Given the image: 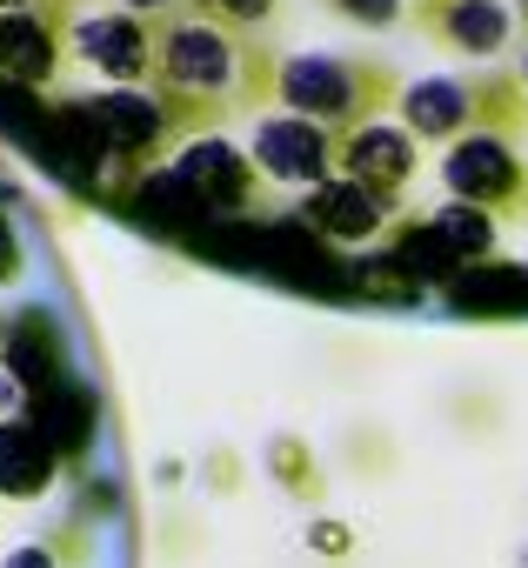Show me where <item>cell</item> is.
<instances>
[{
  "label": "cell",
  "instance_id": "obj_9",
  "mask_svg": "<svg viewBox=\"0 0 528 568\" xmlns=\"http://www.w3.org/2000/svg\"><path fill=\"white\" fill-rule=\"evenodd\" d=\"M167 181L174 187H187L201 207H247L261 187H268V181H261L254 174V161L247 154H234L227 148V134L221 141H187V154H174V168H167Z\"/></svg>",
  "mask_w": 528,
  "mask_h": 568
},
{
  "label": "cell",
  "instance_id": "obj_20",
  "mask_svg": "<svg viewBox=\"0 0 528 568\" xmlns=\"http://www.w3.org/2000/svg\"><path fill=\"white\" fill-rule=\"evenodd\" d=\"M8 568H54V555H48V548H14Z\"/></svg>",
  "mask_w": 528,
  "mask_h": 568
},
{
  "label": "cell",
  "instance_id": "obj_13",
  "mask_svg": "<svg viewBox=\"0 0 528 568\" xmlns=\"http://www.w3.org/2000/svg\"><path fill=\"white\" fill-rule=\"evenodd\" d=\"M0 68L28 88H48L61 68H68V34L34 21V14H8L0 21Z\"/></svg>",
  "mask_w": 528,
  "mask_h": 568
},
{
  "label": "cell",
  "instance_id": "obj_17",
  "mask_svg": "<svg viewBox=\"0 0 528 568\" xmlns=\"http://www.w3.org/2000/svg\"><path fill=\"white\" fill-rule=\"evenodd\" d=\"M8 14H34V21H48V28L74 34V21H81V0H0V21H8Z\"/></svg>",
  "mask_w": 528,
  "mask_h": 568
},
{
  "label": "cell",
  "instance_id": "obj_12",
  "mask_svg": "<svg viewBox=\"0 0 528 568\" xmlns=\"http://www.w3.org/2000/svg\"><path fill=\"white\" fill-rule=\"evenodd\" d=\"M61 475V448L41 422L14 415L0 428V501H41Z\"/></svg>",
  "mask_w": 528,
  "mask_h": 568
},
{
  "label": "cell",
  "instance_id": "obj_7",
  "mask_svg": "<svg viewBox=\"0 0 528 568\" xmlns=\"http://www.w3.org/2000/svg\"><path fill=\"white\" fill-rule=\"evenodd\" d=\"M408 34L455 61H501L515 48V0H408Z\"/></svg>",
  "mask_w": 528,
  "mask_h": 568
},
{
  "label": "cell",
  "instance_id": "obj_15",
  "mask_svg": "<svg viewBox=\"0 0 528 568\" xmlns=\"http://www.w3.org/2000/svg\"><path fill=\"white\" fill-rule=\"evenodd\" d=\"M181 14L207 28H234V34H275L282 0H181Z\"/></svg>",
  "mask_w": 528,
  "mask_h": 568
},
{
  "label": "cell",
  "instance_id": "obj_14",
  "mask_svg": "<svg viewBox=\"0 0 528 568\" xmlns=\"http://www.w3.org/2000/svg\"><path fill=\"white\" fill-rule=\"evenodd\" d=\"M415 234H428L441 247V261H488L495 254V221L481 207H461V201H448L428 221H415Z\"/></svg>",
  "mask_w": 528,
  "mask_h": 568
},
{
  "label": "cell",
  "instance_id": "obj_8",
  "mask_svg": "<svg viewBox=\"0 0 528 568\" xmlns=\"http://www.w3.org/2000/svg\"><path fill=\"white\" fill-rule=\"evenodd\" d=\"M68 48H74V61H88L114 88H148L154 81V54H161V21H141V14H121V8L81 14Z\"/></svg>",
  "mask_w": 528,
  "mask_h": 568
},
{
  "label": "cell",
  "instance_id": "obj_24",
  "mask_svg": "<svg viewBox=\"0 0 528 568\" xmlns=\"http://www.w3.org/2000/svg\"><path fill=\"white\" fill-rule=\"evenodd\" d=\"M0 428H8V422H0Z\"/></svg>",
  "mask_w": 528,
  "mask_h": 568
},
{
  "label": "cell",
  "instance_id": "obj_11",
  "mask_svg": "<svg viewBox=\"0 0 528 568\" xmlns=\"http://www.w3.org/2000/svg\"><path fill=\"white\" fill-rule=\"evenodd\" d=\"M395 207H402V201H388V194H375V187H362V181H348V174H335L322 194H308V201H302L308 227H322L328 241H348V247H362V241L388 234Z\"/></svg>",
  "mask_w": 528,
  "mask_h": 568
},
{
  "label": "cell",
  "instance_id": "obj_4",
  "mask_svg": "<svg viewBox=\"0 0 528 568\" xmlns=\"http://www.w3.org/2000/svg\"><path fill=\"white\" fill-rule=\"evenodd\" d=\"M435 174H441L448 201L481 207L495 227H521L528 221V154H521V141H501V134L455 141V148H441Z\"/></svg>",
  "mask_w": 528,
  "mask_h": 568
},
{
  "label": "cell",
  "instance_id": "obj_2",
  "mask_svg": "<svg viewBox=\"0 0 528 568\" xmlns=\"http://www.w3.org/2000/svg\"><path fill=\"white\" fill-rule=\"evenodd\" d=\"M402 128L428 148H455L475 134L528 141V81L515 68H468V74H422L402 94Z\"/></svg>",
  "mask_w": 528,
  "mask_h": 568
},
{
  "label": "cell",
  "instance_id": "obj_19",
  "mask_svg": "<svg viewBox=\"0 0 528 568\" xmlns=\"http://www.w3.org/2000/svg\"><path fill=\"white\" fill-rule=\"evenodd\" d=\"M121 14H141V21H174L181 14V0H114Z\"/></svg>",
  "mask_w": 528,
  "mask_h": 568
},
{
  "label": "cell",
  "instance_id": "obj_21",
  "mask_svg": "<svg viewBox=\"0 0 528 568\" xmlns=\"http://www.w3.org/2000/svg\"><path fill=\"white\" fill-rule=\"evenodd\" d=\"M515 28H521V41H528V0H515Z\"/></svg>",
  "mask_w": 528,
  "mask_h": 568
},
{
  "label": "cell",
  "instance_id": "obj_22",
  "mask_svg": "<svg viewBox=\"0 0 528 568\" xmlns=\"http://www.w3.org/2000/svg\"><path fill=\"white\" fill-rule=\"evenodd\" d=\"M515 74H521V81H528V41H521V48H515Z\"/></svg>",
  "mask_w": 528,
  "mask_h": 568
},
{
  "label": "cell",
  "instance_id": "obj_5",
  "mask_svg": "<svg viewBox=\"0 0 528 568\" xmlns=\"http://www.w3.org/2000/svg\"><path fill=\"white\" fill-rule=\"evenodd\" d=\"M68 114L88 128L94 154H114V161H121V174H128V181H134L141 168H154L167 148H181V134L167 128V114H161V101H154L148 88H108V94H81Z\"/></svg>",
  "mask_w": 528,
  "mask_h": 568
},
{
  "label": "cell",
  "instance_id": "obj_23",
  "mask_svg": "<svg viewBox=\"0 0 528 568\" xmlns=\"http://www.w3.org/2000/svg\"><path fill=\"white\" fill-rule=\"evenodd\" d=\"M0 348H8V335H0Z\"/></svg>",
  "mask_w": 528,
  "mask_h": 568
},
{
  "label": "cell",
  "instance_id": "obj_18",
  "mask_svg": "<svg viewBox=\"0 0 528 568\" xmlns=\"http://www.w3.org/2000/svg\"><path fill=\"white\" fill-rule=\"evenodd\" d=\"M275 462H282V481H288L295 495H308V501L322 495V488L308 481V448H302V442H282V448H275Z\"/></svg>",
  "mask_w": 528,
  "mask_h": 568
},
{
  "label": "cell",
  "instance_id": "obj_3",
  "mask_svg": "<svg viewBox=\"0 0 528 568\" xmlns=\"http://www.w3.org/2000/svg\"><path fill=\"white\" fill-rule=\"evenodd\" d=\"M402 68L382 61V54H288L282 61V114H302V121H322L335 134H362L388 114H402Z\"/></svg>",
  "mask_w": 528,
  "mask_h": 568
},
{
  "label": "cell",
  "instance_id": "obj_16",
  "mask_svg": "<svg viewBox=\"0 0 528 568\" xmlns=\"http://www.w3.org/2000/svg\"><path fill=\"white\" fill-rule=\"evenodd\" d=\"M322 14L362 28V34H388V28H408V0H315Z\"/></svg>",
  "mask_w": 528,
  "mask_h": 568
},
{
  "label": "cell",
  "instance_id": "obj_6",
  "mask_svg": "<svg viewBox=\"0 0 528 568\" xmlns=\"http://www.w3.org/2000/svg\"><path fill=\"white\" fill-rule=\"evenodd\" d=\"M247 161L268 187H295V194H322L335 174H342V134L322 128V121H302V114H261L254 121V141H247Z\"/></svg>",
  "mask_w": 528,
  "mask_h": 568
},
{
  "label": "cell",
  "instance_id": "obj_10",
  "mask_svg": "<svg viewBox=\"0 0 528 568\" xmlns=\"http://www.w3.org/2000/svg\"><path fill=\"white\" fill-rule=\"evenodd\" d=\"M415 168H422V141L402 121H375L362 134H342V174L362 181V187H375V194H388V201H402V187L415 181Z\"/></svg>",
  "mask_w": 528,
  "mask_h": 568
},
{
  "label": "cell",
  "instance_id": "obj_1",
  "mask_svg": "<svg viewBox=\"0 0 528 568\" xmlns=\"http://www.w3.org/2000/svg\"><path fill=\"white\" fill-rule=\"evenodd\" d=\"M282 61L268 34H234L207 21H161V54L148 94L161 101L167 128L181 141H221L234 121H254L282 108Z\"/></svg>",
  "mask_w": 528,
  "mask_h": 568
}]
</instances>
